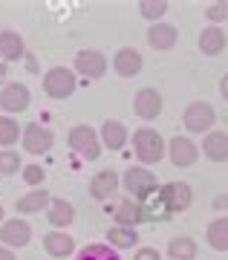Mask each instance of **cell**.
<instances>
[{"label": "cell", "mask_w": 228, "mask_h": 260, "mask_svg": "<svg viewBox=\"0 0 228 260\" xmlns=\"http://www.w3.org/2000/svg\"><path fill=\"white\" fill-rule=\"evenodd\" d=\"M133 153L142 165H159L168 156V142L162 139V133H156L153 127H139L133 133Z\"/></svg>", "instance_id": "cell-1"}, {"label": "cell", "mask_w": 228, "mask_h": 260, "mask_svg": "<svg viewBox=\"0 0 228 260\" xmlns=\"http://www.w3.org/2000/svg\"><path fill=\"white\" fill-rule=\"evenodd\" d=\"M41 84H44V93L49 95V99H55V102L70 99V95L75 93V87H78L73 67H49L44 73V81Z\"/></svg>", "instance_id": "cell-2"}, {"label": "cell", "mask_w": 228, "mask_h": 260, "mask_svg": "<svg viewBox=\"0 0 228 260\" xmlns=\"http://www.w3.org/2000/svg\"><path fill=\"white\" fill-rule=\"evenodd\" d=\"M67 145H70L81 159H87V162H95V159L101 156V148H104V145H101V136L90 127V124H75V127L70 130V136H67Z\"/></svg>", "instance_id": "cell-3"}, {"label": "cell", "mask_w": 228, "mask_h": 260, "mask_svg": "<svg viewBox=\"0 0 228 260\" xmlns=\"http://www.w3.org/2000/svg\"><path fill=\"white\" fill-rule=\"evenodd\" d=\"M121 188L127 191V197H133V200H145V197H150L153 191H159V185H156V177L150 174V168L145 165H133L124 171V177H121Z\"/></svg>", "instance_id": "cell-4"}, {"label": "cell", "mask_w": 228, "mask_h": 260, "mask_svg": "<svg viewBox=\"0 0 228 260\" xmlns=\"http://www.w3.org/2000/svg\"><path fill=\"white\" fill-rule=\"evenodd\" d=\"M214 121H217V110H214L208 102H191L182 113L185 130L193 133V136H202V133L208 136L211 130H214Z\"/></svg>", "instance_id": "cell-5"}, {"label": "cell", "mask_w": 228, "mask_h": 260, "mask_svg": "<svg viewBox=\"0 0 228 260\" xmlns=\"http://www.w3.org/2000/svg\"><path fill=\"white\" fill-rule=\"evenodd\" d=\"M20 145L32 156H44V153L52 150L55 133H52V127H46L41 121H29V124H23V139H20Z\"/></svg>", "instance_id": "cell-6"}, {"label": "cell", "mask_w": 228, "mask_h": 260, "mask_svg": "<svg viewBox=\"0 0 228 260\" xmlns=\"http://www.w3.org/2000/svg\"><path fill=\"white\" fill-rule=\"evenodd\" d=\"M73 70L84 78H90V81H99L107 73V55L99 52V49H78L73 58Z\"/></svg>", "instance_id": "cell-7"}, {"label": "cell", "mask_w": 228, "mask_h": 260, "mask_svg": "<svg viewBox=\"0 0 228 260\" xmlns=\"http://www.w3.org/2000/svg\"><path fill=\"white\" fill-rule=\"evenodd\" d=\"M32 104V93H29L26 84L20 81H9L3 90H0V110L3 116H12V113H23Z\"/></svg>", "instance_id": "cell-8"}, {"label": "cell", "mask_w": 228, "mask_h": 260, "mask_svg": "<svg viewBox=\"0 0 228 260\" xmlns=\"http://www.w3.org/2000/svg\"><path fill=\"white\" fill-rule=\"evenodd\" d=\"M29 240H32V225L26 220L15 217V220H6V223L0 225V243L6 249H12V251L23 249V246H29Z\"/></svg>", "instance_id": "cell-9"}, {"label": "cell", "mask_w": 228, "mask_h": 260, "mask_svg": "<svg viewBox=\"0 0 228 260\" xmlns=\"http://www.w3.org/2000/svg\"><path fill=\"white\" fill-rule=\"evenodd\" d=\"M162 93L156 87H142L136 95H133V110L142 121H153L159 113H162Z\"/></svg>", "instance_id": "cell-10"}, {"label": "cell", "mask_w": 228, "mask_h": 260, "mask_svg": "<svg viewBox=\"0 0 228 260\" xmlns=\"http://www.w3.org/2000/svg\"><path fill=\"white\" fill-rule=\"evenodd\" d=\"M168 159H171L176 168H191V165H197V159H200V148H197L193 139H188V136H174V139L168 142Z\"/></svg>", "instance_id": "cell-11"}, {"label": "cell", "mask_w": 228, "mask_h": 260, "mask_svg": "<svg viewBox=\"0 0 228 260\" xmlns=\"http://www.w3.org/2000/svg\"><path fill=\"white\" fill-rule=\"evenodd\" d=\"M159 191H162L165 203H168V208L174 214L188 211L191 203H193V188L188 185V182H182V179H179V182H168V185H162Z\"/></svg>", "instance_id": "cell-12"}, {"label": "cell", "mask_w": 228, "mask_h": 260, "mask_svg": "<svg viewBox=\"0 0 228 260\" xmlns=\"http://www.w3.org/2000/svg\"><path fill=\"white\" fill-rule=\"evenodd\" d=\"M90 197L92 200H99V203H104V200H110V197H116V191L121 188V179L116 171H110V168H104V171H99V174H92L90 179Z\"/></svg>", "instance_id": "cell-13"}, {"label": "cell", "mask_w": 228, "mask_h": 260, "mask_svg": "<svg viewBox=\"0 0 228 260\" xmlns=\"http://www.w3.org/2000/svg\"><path fill=\"white\" fill-rule=\"evenodd\" d=\"M113 220L116 225H124V229H136V225L145 223V211H142V203L133 200V197H121L116 208H113Z\"/></svg>", "instance_id": "cell-14"}, {"label": "cell", "mask_w": 228, "mask_h": 260, "mask_svg": "<svg viewBox=\"0 0 228 260\" xmlns=\"http://www.w3.org/2000/svg\"><path fill=\"white\" fill-rule=\"evenodd\" d=\"M176 41H179V29L174 23H150L147 29V44L156 49V52H168V49L176 47Z\"/></svg>", "instance_id": "cell-15"}, {"label": "cell", "mask_w": 228, "mask_h": 260, "mask_svg": "<svg viewBox=\"0 0 228 260\" xmlns=\"http://www.w3.org/2000/svg\"><path fill=\"white\" fill-rule=\"evenodd\" d=\"M113 70H116V75H121V78H136L139 73H142V52L133 47H121L116 55H113Z\"/></svg>", "instance_id": "cell-16"}, {"label": "cell", "mask_w": 228, "mask_h": 260, "mask_svg": "<svg viewBox=\"0 0 228 260\" xmlns=\"http://www.w3.org/2000/svg\"><path fill=\"white\" fill-rule=\"evenodd\" d=\"M99 136H101V145H104L107 150H121L130 142L127 127H124V121H119V119H107L104 121L101 130H99Z\"/></svg>", "instance_id": "cell-17"}, {"label": "cell", "mask_w": 228, "mask_h": 260, "mask_svg": "<svg viewBox=\"0 0 228 260\" xmlns=\"http://www.w3.org/2000/svg\"><path fill=\"white\" fill-rule=\"evenodd\" d=\"M46 220H49L58 232H64L67 225L75 223V205L70 203V200H64V197H52V203L46 208Z\"/></svg>", "instance_id": "cell-18"}, {"label": "cell", "mask_w": 228, "mask_h": 260, "mask_svg": "<svg viewBox=\"0 0 228 260\" xmlns=\"http://www.w3.org/2000/svg\"><path fill=\"white\" fill-rule=\"evenodd\" d=\"M26 55V44H23V35H18L15 29H0V61H20Z\"/></svg>", "instance_id": "cell-19"}, {"label": "cell", "mask_w": 228, "mask_h": 260, "mask_svg": "<svg viewBox=\"0 0 228 260\" xmlns=\"http://www.w3.org/2000/svg\"><path fill=\"white\" fill-rule=\"evenodd\" d=\"M202 156L208 162H228V133L225 130H211L202 139Z\"/></svg>", "instance_id": "cell-20"}, {"label": "cell", "mask_w": 228, "mask_h": 260, "mask_svg": "<svg viewBox=\"0 0 228 260\" xmlns=\"http://www.w3.org/2000/svg\"><path fill=\"white\" fill-rule=\"evenodd\" d=\"M49 203H52V194L46 188H32L29 194L15 200V211L18 214H41L49 208Z\"/></svg>", "instance_id": "cell-21"}, {"label": "cell", "mask_w": 228, "mask_h": 260, "mask_svg": "<svg viewBox=\"0 0 228 260\" xmlns=\"http://www.w3.org/2000/svg\"><path fill=\"white\" fill-rule=\"evenodd\" d=\"M142 211H145V223H168L174 217V211L165 203L162 191H153L150 197H145L142 200Z\"/></svg>", "instance_id": "cell-22"}, {"label": "cell", "mask_w": 228, "mask_h": 260, "mask_svg": "<svg viewBox=\"0 0 228 260\" xmlns=\"http://www.w3.org/2000/svg\"><path fill=\"white\" fill-rule=\"evenodd\" d=\"M44 251L46 254H52V257H58V260H64L67 254H73L75 251V240L67 232L52 229V232L44 234Z\"/></svg>", "instance_id": "cell-23"}, {"label": "cell", "mask_w": 228, "mask_h": 260, "mask_svg": "<svg viewBox=\"0 0 228 260\" xmlns=\"http://www.w3.org/2000/svg\"><path fill=\"white\" fill-rule=\"evenodd\" d=\"M200 49H202V55H208V58H217L222 49L228 47V35L222 32L219 26H205L200 32Z\"/></svg>", "instance_id": "cell-24"}, {"label": "cell", "mask_w": 228, "mask_h": 260, "mask_svg": "<svg viewBox=\"0 0 228 260\" xmlns=\"http://www.w3.org/2000/svg\"><path fill=\"white\" fill-rule=\"evenodd\" d=\"M205 240L214 251H228V217L211 220L208 229H205Z\"/></svg>", "instance_id": "cell-25"}, {"label": "cell", "mask_w": 228, "mask_h": 260, "mask_svg": "<svg viewBox=\"0 0 228 260\" xmlns=\"http://www.w3.org/2000/svg\"><path fill=\"white\" fill-rule=\"evenodd\" d=\"M197 240L193 237H188V234H176V237H171V243H168V254H171V260H197Z\"/></svg>", "instance_id": "cell-26"}, {"label": "cell", "mask_w": 228, "mask_h": 260, "mask_svg": "<svg viewBox=\"0 0 228 260\" xmlns=\"http://www.w3.org/2000/svg\"><path fill=\"white\" fill-rule=\"evenodd\" d=\"M107 243L113 249H133L139 243V232L136 229H124V225H113L107 232Z\"/></svg>", "instance_id": "cell-27"}, {"label": "cell", "mask_w": 228, "mask_h": 260, "mask_svg": "<svg viewBox=\"0 0 228 260\" xmlns=\"http://www.w3.org/2000/svg\"><path fill=\"white\" fill-rule=\"evenodd\" d=\"M18 139H23V127L12 116H0V148H12Z\"/></svg>", "instance_id": "cell-28"}, {"label": "cell", "mask_w": 228, "mask_h": 260, "mask_svg": "<svg viewBox=\"0 0 228 260\" xmlns=\"http://www.w3.org/2000/svg\"><path fill=\"white\" fill-rule=\"evenodd\" d=\"M75 260H121V257H119V251L113 246H107V243H92V246L78 251Z\"/></svg>", "instance_id": "cell-29"}, {"label": "cell", "mask_w": 228, "mask_h": 260, "mask_svg": "<svg viewBox=\"0 0 228 260\" xmlns=\"http://www.w3.org/2000/svg\"><path fill=\"white\" fill-rule=\"evenodd\" d=\"M139 12H142V18H147L150 23H162L165 12H168V3H165V0H142V3H139Z\"/></svg>", "instance_id": "cell-30"}, {"label": "cell", "mask_w": 228, "mask_h": 260, "mask_svg": "<svg viewBox=\"0 0 228 260\" xmlns=\"http://www.w3.org/2000/svg\"><path fill=\"white\" fill-rule=\"evenodd\" d=\"M18 171H23L18 150H0V177H15Z\"/></svg>", "instance_id": "cell-31"}, {"label": "cell", "mask_w": 228, "mask_h": 260, "mask_svg": "<svg viewBox=\"0 0 228 260\" xmlns=\"http://www.w3.org/2000/svg\"><path fill=\"white\" fill-rule=\"evenodd\" d=\"M23 182L32 188H44V179H46V171L41 165H23Z\"/></svg>", "instance_id": "cell-32"}, {"label": "cell", "mask_w": 228, "mask_h": 260, "mask_svg": "<svg viewBox=\"0 0 228 260\" xmlns=\"http://www.w3.org/2000/svg\"><path fill=\"white\" fill-rule=\"evenodd\" d=\"M205 18L211 20V26H217L219 20L228 18V3H222V0H219V3H208V6H205Z\"/></svg>", "instance_id": "cell-33"}, {"label": "cell", "mask_w": 228, "mask_h": 260, "mask_svg": "<svg viewBox=\"0 0 228 260\" xmlns=\"http://www.w3.org/2000/svg\"><path fill=\"white\" fill-rule=\"evenodd\" d=\"M133 260H162V254L156 249H150V246H142V249L133 254Z\"/></svg>", "instance_id": "cell-34"}, {"label": "cell", "mask_w": 228, "mask_h": 260, "mask_svg": "<svg viewBox=\"0 0 228 260\" xmlns=\"http://www.w3.org/2000/svg\"><path fill=\"white\" fill-rule=\"evenodd\" d=\"M211 205H214V211H228V194H217Z\"/></svg>", "instance_id": "cell-35"}, {"label": "cell", "mask_w": 228, "mask_h": 260, "mask_svg": "<svg viewBox=\"0 0 228 260\" xmlns=\"http://www.w3.org/2000/svg\"><path fill=\"white\" fill-rule=\"evenodd\" d=\"M6 78H9V67H6V61H0V90H3V87H6Z\"/></svg>", "instance_id": "cell-36"}, {"label": "cell", "mask_w": 228, "mask_h": 260, "mask_svg": "<svg viewBox=\"0 0 228 260\" xmlns=\"http://www.w3.org/2000/svg\"><path fill=\"white\" fill-rule=\"evenodd\" d=\"M219 95H222V99L228 102V73L222 75V78H219Z\"/></svg>", "instance_id": "cell-37"}, {"label": "cell", "mask_w": 228, "mask_h": 260, "mask_svg": "<svg viewBox=\"0 0 228 260\" xmlns=\"http://www.w3.org/2000/svg\"><path fill=\"white\" fill-rule=\"evenodd\" d=\"M0 260H18V257H15V251H12V249L0 246Z\"/></svg>", "instance_id": "cell-38"}, {"label": "cell", "mask_w": 228, "mask_h": 260, "mask_svg": "<svg viewBox=\"0 0 228 260\" xmlns=\"http://www.w3.org/2000/svg\"><path fill=\"white\" fill-rule=\"evenodd\" d=\"M6 223V208H3V203H0V225Z\"/></svg>", "instance_id": "cell-39"}]
</instances>
